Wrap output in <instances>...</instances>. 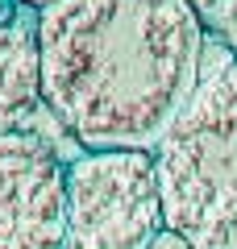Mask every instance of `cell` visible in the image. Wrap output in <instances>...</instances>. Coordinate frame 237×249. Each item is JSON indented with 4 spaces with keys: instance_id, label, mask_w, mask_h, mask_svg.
<instances>
[{
    "instance_id": "cell-1",
    "label": "cell",
    "mask_w": 237,
    "mask_h": 249,
    "mask_svg": "<svg viewBox=\"0 0 237 249\" xmlns=\"http://www.w3.org/2000/svg\"><path fill=\"white\" fill-rule=\"evenodd\" d=\"M187 0H54L38 13L42 100L83 150H154L200 88Z\"/></svg>"
},
{
    "instance_id": "cell-2",
    "label": "cell",
    "mask_w": 237,
    "mask_h": 249,
    "mask_svg": "<svg viewBox=\"0 0 237 249\" xmlns=\"http://www.w3.org/2000/svg\"><path fill=\"white\" fill-rule=\"evenodd\" d=\"M167 232L187 249H237V58L200 79L154 145Z\"/></svg>"
},
{
    "instance_id": "cell-3",
    "label": "cell",
    "mask_w": 237,
    "mask_h": 249,
    "mask_svg": "<svg viewBox=\"0 0 237 249\" xmlns=\"http://www.w3.org/2000/svg\"><path fill=\"white\" fill-rule=\"evenodd\" d=\"M162 232L154 150H83L67 162V249H154Z\"/></svg>"
},
{
    "instance_id": "cell-4",
    "label": "cell",
    "mask_w": 237,
    "mask_h": 249,
    "mask_svg": "<svg viewBox=\"0 0 237 249\" xmlns=\"http://www.w3.org/2000/svg\"><path fill=\"white\" fill-rule=\"evenodd\" d=\"M0 249H67V162L29 129L0 137Z\"/></svg>"
},
{
    "instance_id": "cell-5",
    "label": "cell",
    "mask_w": 237,
    "mask_h": 249,
    "mask_svg": "<svg viewBox=\"0 0 237 249\" xmlns=\"http://www.w3.org/2000/svg\"><path fill=\"white\" fill-rule=\"evenodd\" d=\"M42 50H38V13L21 21L13 13L0 21V137L21 133L42 108Z\"/></svg>"
},
{
    "instance_id": "cell-6",
    "label": "cell",
    "mask_w": 237,
    "mask_h": 249,
    "mask_svg": "<svg viewBox=\"0 0 237 249\" xmlns=\"http://www.w3.org/2000/svg\"><path fill=\"white\" fill-rule=\"evenodd\" d=\"M187 4L204 34H212L229 50V58H237V0H187Z\"/></svg>"
},
{
    "instance_id": "cell-7",
    "label": "cell",
    "mask_w": 237,
    "mask_h": 249,
    "mask_svg": "<svg viewBox=\"0 0 237 249\" xmlns=\"http://www.w3.org/2000/svg\"><path fill=\"white\" fill-rule=\"evenodd\" d=\"M13 17V0H0V21H9Z\"/></svg>"
},
{
    "instance_id": "cell-8",
    "label": "cell",
    "mask_w": 237,
    "mask_h": 249,
    "mask_svg": "<svg viewBox=\"0 0 237 249\" xmlns=\"http://www.w3.org/2000/svg\"><path fill=\"white\" fill-rule=\"evenodd\" d=\"M21 4H29V9H34V13H42L46 4H54V0H21Z\"/></svg>"
}]
</instances>
